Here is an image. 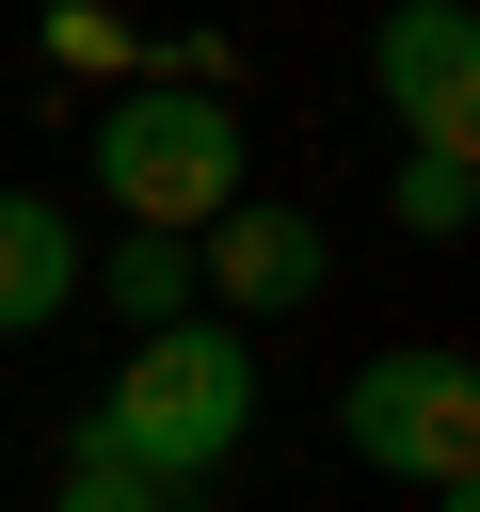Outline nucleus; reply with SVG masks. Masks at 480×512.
<instances>
[{
	"label": "nucleus",
	"instance_id": "nucleus-6",
	"mask_svg": "<svg viewBox=\"0 0 480 512\" xmlns=\"http://www.w3.org/2000/svg\"><path fill=\"white\" fill-rule=\"evenodd\" d=\"M80 304V224L48 192H0V336H48Z\"/></svg>",
	"mask_w": 480,
	"mask_h": 512
},
{
	"label": "nucleus",
	"instance_id": "nucleus-8",
	"mask_svg": "<svg viewBox=\"0 0 480 512\" xmlns=\"http://www.w3.org/2000/svg\"><path fill=\"white\" fill-rule=\"evenodd\" d=\"M464 208H480V160L416 144V160H400V224H416V240H464Z\"/></svg>",
	"mask_w": 480,
	"mask_h": 512
},
{
	"label": "nucleus",
	"instance_id": "nucleus-10",
	"mask_svg": "<svg viewBox=\"0 0 480 512\" xmlns=\"http://www.w3.org/2000/svg\"><path fill=\"white\" fill-rule=\"evenodd\" d=\"M48 64H64V80H112V96L144 80V48H128L112 16H48Z\"/></svg>",
	"mask_w": 480,
	"mask_h": 512
},
{
	"label": "nucleus",
	"instance_id": "nucleus-3",
	"mask_svg": "<svg viewBox=\"0 0 480 512\" xmlns=\"http://www.w3.org/2000/svg\"><path fill=\"white\" fill-rule=\"evenodd\" d=\"M336 448H352V464H384V480H416V496L480 480V368H464L448 336L368 352V368L336 384Z\"/></svg>",
	"mask_w": 480,
	"mask_h": 512
},
{
	"label": "nucleus",
	"instance_id": "nucleus-1",
	"mask_svg": "<svg viewBox=\"0 0 480 512\" xmlns=\"http://www.w3.org/2000/svg\"><path fill=\"white\" fill-rule=\"evenodd\" d=\"M240 432H256V336H224V320L128 336V368H112V384H96V416H80V448H96V464H128V480H160V496L224 480V464H240Z\"/></svg>",
	"mask_w": 480,
	"mask_h": 512
},
{
	"label": "nucleus",
	"instance_id": "nucleus-2",
	"mask_svg": "<svg viewBox=\"0 0 480 512\" xmlns=\"http://www.w3.org/2000/svg\"><path fill=\"white\" fill-rule=\"evenodd\" d=\"M80 144H96L112 224H144V240H208V224L240 208V176H256L240 112H224V96H192V80H128Z\"/></svg>",
	"mask_w": 480,
	"mask_h": 512
},
{
	"label": "nucleus",
	"instance_id": "nucleus-9",
	"mask_svg": "<svg viewBox=\"0 0 480 512\" xmlns=\"http://www.w3.org/2000/svg\"><path fill=\"white\" fill-rule=\"evenodd\" d=\"M48 512H192V496H160V480H128V464H96V448H64V480H48Z\"/></svg>",
	"mask_w": 480,
	"mask_h": 512
},
{
	"label": "nucleus",
	"instance_id": "nucleus-7",
	"mask_svg": "<svg viewBox=\"0 0 480 512\" xmlns=\"http://www.w3.org/2000/svg\"><path fill=\"white\" fill-rule=\"evenodd\" d=\"M80 288H96L128 336H176V320H192V240H144V224H128L112 256H80Z\"/></svg>",
	"mask_w": 480,
	"mask_h": 512
},
{
	"label": "nucleus",
	"instance_id": "nucleus-4",
	"mask_svg": "<svg viewBox=\"0 0 480 512\" xmlns=\"http://www.w3.org/2000/svg\"><path fill=\"white\" fill-rule=\"evenodd\" d=\"M320 272H336V240L304 224V208H224L208 240H192V320L224 304V336H256V320H288V304H320Z\"/></svg>",
	"mask_w": 480,
	"mask_h": 512
},
{
	"label": "nucleus",
	"instance_id": "nucleus-5",
	"mask_svg": "<svg viewBox=\"0 0 480 512\" xmlns=\"http://www.w3.org/2000/svg\"><path fill=\"white\" fill-rule=\"evenodd\" d=\"M368 80H384V112L416 128V144H480V32H464V0H400L384 16V48H368Z\"/></svg>",
	"mask_w": 480,
	"mask_h": 512
}]
</instances>
